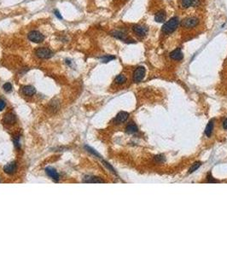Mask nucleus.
<instances>
[{
  "label": "nucleus",
  "instance_id": "nucleus-15",
  "mask_svg": "<svg viewBox=\"0 0 227 256\" xmlns=\"http://www.w3.org/2000/svg\"><path fill=\"white\" fill-rule=\"evenodd\" d=\"M213 126H214V121L213 120H211L208 123V125L206 126V129H205V134L207 135V137H210L212 135Z\"/></svg>",
  "mask_w": 227,
  "mask_h": 256
},
{
  "label": "nucleus",
  "instance_id": "nucleus-10",
  "mask_svg": "<svg viewBox=\"0 0 227 256\" xmlns=\"http://www.w3.org/2000/svg\"><path fill=\"white\" fill-rule=\"evenodd\" d=\"M167 19V13L164 10H161L155 15V21L158 23H162Z\"/></svg>",
  "mask_w": 227,
  "mask_h": 256
},
{
  "label": "nucleus",
  "instance_id": "nucleus-14",
  "mask_svg": "<svg viewBox=\"0 0 227 256\" xmlns=\"http://www.w3.org/2000/svg\"><path fill=\"white\" fill-rule=\"evenodd\" d=\"M129 117V114L127 112H125V111H121L117 115H116V118H115V121L119 123H122L124 121H126Z\"/></svg>",
  "mask_w": 227,
  "mask_h": 256
},
{
  "label": "nucleus",
  "instance_id": "nucleus-16",
  "mask_svg": "<svg viewBox=\"0 0 227 256\" xmlns=\"http://www.w3.org/2000/svg\"><path fill=\"white\" fill-rule=\"evenodd\" d=\"M3 121H4L5 123H7V124H13L16 121V118H15V115H13L12 113H9V114H7L5 115Z\"/></svg>",
  "mask_w": 227,
  "mask_h": 256
},
{
  "label": "nucleus",
  "instance_id": "nucleus-1",
  "mask_svg": "<svg viewBox=\"0 0 227 256\" xmlns=\"http://www.w3.org/2000/svg\"><path fill=\"white\" fill-rule=\"evenodd\" d=\"M179 19L177 16H174L172 18H171L169 21H167V22L162 26L161 30L164 33L167 34H170L172 32H173L174 31L177 29V28L179 27Z\"/></svg>",
  "mask_w": 227,
  "mask_h": 256
},
{
  "label": "nucleus",
  "instance_id": "nucleus-5",
  "mask_svg": "<svg viewBox=\"0 0 227 256\" xmlns=\"http://www.w3.org/2000/svg\"><path fill=\"white\" fill-rule=\"evenodd\" d=\"M28 39L33 43H42L45 40V36L39 31H31L28 34Z\"/></svg>",
  "mask_w": 227,
  "mask_h": 256
},
{
  "label": "nucleus",
  "instance_id": "nucleus-21",
  "mask_svg": "<svg viewBox=\"0 0 227 256\" xmlns=\"http://www.w3.org/2000/svg\"><path fill=\"white\" fill-rule=\"evenodd\" d=\"M201 163L200 161H197L196 163H194V164L191 166V167L190 168V170H189V173H194L195 171H197V169L201 166Z\"/></svg>",
  "mask_w": 227,
  "mask_h": 256
},
{
  "label": "nucleus",
  "instance_id": "nucleus-4",
  "mask_svg": "<svg viewBox=\"0 0 227 256\" xmlns=\"http://www.w3.org/2000/svg\"><path fill=\"white\" fill-rule=\"evenodd\" d=\"M35 54L39 58H41V59H49L53 56V52L49 48H46V47L38 48L35 51Z\"/></svg>",
  "mask_w": 227,
  "mask_h": 256
},
{
  "label": "nucleus",
  "instance_id": "nucleus-6",
  "mask_svg": "<svg viewBox=\"0 0 227 256\" xmlns=\"http://www.w3.org/2000/svg\"><path fill=\"white\" fill-rule=\"evenodd\" d=\"M145 74H146V69L143 66H140L138 68H137L133 73V81L135 83H138V82H141L144 76H145Z\"/></svg>",
  "mask_w": 227,
  "mask_h": 256
},
{
  "label": "nucleus",
  "instance_id": "nucleus-13",
  "mask_svg": "<svg viewBox=\"0 0 227 256\" xmlns=\"http://www.w3.org/2000/svg\"><path fill=\"white\" fill-rule=\"evenodd\" d=\"M22 92H23L24 95L31 97V96H33L36 93V89L32 86H26L22 87Z\"/></svg>",
  "mask_w": 227,
  "mask_h": 256
},
{
  "label": "nucleus",
  "instance_id": "nucleus-2",
  "mask_svg": "<svg viewBox=\"0 0 227 256\" xmlns=\"http://www.w3.org/2000/svg\"><path fill=\"white\" fill-rule=\"evenodd\" d=\"M199 23V19L194 16H190V17H187L184 18L181 21V26L184 28H193L195 27H197Z\"/></svg>",
  "mask_w": 227,
  "mask_h": 256
},
{
  "label": "nucleus",
  "instance_id": "nucleus-11",
  "mask_svg": "<svg viewBox=\"0 0 227 256\" xmlns=\"http://www.w3.org/2000/svg\"><path fill=\"white\" fill-rule=\"evenodd\" d=\"M200 3V0H181L182 7L184 9H188L190 6L196 7Z\"/></svg>",
  "mask_w": 227,
  "mask_h": 256
},
{
  "label": "nucleus",
  "instance_id": "nucleus-8",
  "mask_svg": "<svg viewBox=\"0 0 227 256\" xmlns=\"http://www.w3.org/2000/svg\"><path fill=\"white\" fill-rule=\"evenodd\" d=\"M184 57V54L182 52L181 49L179 47L175 50H173L170 53V58L174 61H181Z\"/></svg>",
  "mask_w": 227,
  "mask_h": 256
},
{
  "label": "nucleus",
  "instance_id": "nucleus-24",
  "mask_svg": "<svg viewBox=\"0 0 227 256\" xmlns=\"http://www.w3.org/2000/svg\"><path fill=\"white\" fill-rule=\"evenodd\" d=\"M54 13H55V15H56V16H57V17L58 19H60V20H61V19H62V16L61 15L60 12H59V11H58L57 10H56L54 11Z\"/></svg>",
  "mask_w": 227,
  "mask_h": 256
},
{
  "label": "nucleus",
  "instance_id": "nucleus-20",
  "mask_svg": "<svg viewBox=\"0 0 227 256\" xmlns=\"http://www.w3.org/2000/svg\"><path fill=\"white\" fill-rule=\"evenodd\" d=\"M116 57H115V56H110V55H107V56H103V57H101L100 59L102 61V62H103V63H107V62H108V61H111L112 60H115Z\"/></svg>",
  "mask_w": 227,
  "mask_h": 256
},
{
  "label": "nucleus",
  "instance_id": "nucleus-25",
  "mask_svg": "<svg viewBox=\"0 0 227 256\" xmlns=\"http://www.w3.org/2000/svg\"><path fill=\"white\" fill-rule=\"evenodd\" d=\"M223 128H224L225 130H227V119L226 120H225V121L223 122Z\"/></svg>",
  "mask_w": 227,
  "mask_h": 256
},
{
  "label": "nucleus",
  "instance_id": "nucleus-3",
  "mask_svg": "<svg viewBox=\"0 0 227 256\" xmlns=\"http://www.w3.org/2000/svg\"><path fill=\"white\" fill-rule=\"evenodd\" d=\"M110 33H111V35H112L113 37H115V39H120V40H122V41H123V42H125V43L131 44V43H135V42H136L135 40L129 39V38L127 37L126 33H125V32H122V31L114 30V31H112Z\"/></svg>",
  "mask_w": 227,
  "mask_h": 256
},
{
  "label": "nucleus",
  "instance_id": "nucleus-18",
  "mask_svg": "<svg viewBox=\"0 0 227 256\" xmlns=\"http://www.w3.org/2000/svg\"><path fill=\"white\" fill-rule=\"evenodd\" d=\"M137 126L135 124H130V125H128L127 126H126V132H127V133H129V134H133V133H135L137 132Z\"/></svg>",
  "mask_w": 227,
  "mask_h": 256
},
{
  "label": "nucleus",
  "instance_id": "nucleus-12",
  "mask_svg": "<svg viewBox=\"0 0 227 256\" xmlns=\"http://www.w3.org/2000/svg\"><path fill=\"white\" fill-rule=\"evenodd\" d=\"M16 170H17V165H16L15 162H10V163L7 164L6 166L3 167L4 173H6L8 174H10V175L15 173Z\"/></svg>",
  "mask_w": 227,
  "mask_h": 256
},
{
  "label": "nucleus",
  "instance_id": "nucleus-22",
  "mask_svg": "<svg viewBox=\"0 0 227 256\" xmlns=\"http://www.w3.org/2000/svg\"><path fill=\"white\" fill-rule=\"evenodd\" d=\"M3 90H5L6 92H10V91H11V90H12V85L10 83H6V84L3 85Z\"/></svg>",
  "mask_w": 227,
  "mask_h": 256
},
{
  "label": "nucleus",
  "instance_id": "nucleus-9",
  "mask_svg": "<svg viewBox=\"0 0 227 256\" xmlns=\"http://www.w3.org/2000/svg\"><path fill=\"white\" fill-rule=\"evenodd\" d=\"M46 174H47L50 179H52L53 180L55 181L59 180V174H58V173L57 172V170H56L55 168L50 167V166L46 167Z\"/></svg>",
  "mask_w": 227,
  "mask_h": 256
},
{
  "label": "nucleus",
  "instance_id": "nucleus-19",
  "mask_svg": "<svg viewBox=\"0 0 227 256\" xmlns=\"http://www.w3.org/2000/svg\"><path fill=\"white\" fill-rule=\"evenodd\" d=\"M126 81V76L123 75H119L116 76V78L115 79V82L116 84H119V85L124 84Z\"/></svg>",
  "mask_w": 227,
  "mask_h": 256
},
{
  "label": "nucleus",
  "instance_id": "nucleus-17",
  "mask_svg": "<svg viewBox=\"0 0 227 256\" xmlns=\"http://www.w3.org/2000/svg\"><path fill=\"white\" fill-rule=\"evenodd\" d=\"M84 182L85 183H104V181L97 177H86Z\"/></svg>",
  "mask_w": 227,
  "mask_h": 256
},
{
  "label": "nucleus",
  "instance_id": "nucleus-7",
  "mask_svg": "<svg viewBox=\"0 0 227 256\" xmlns=\"http://www.w3.org/2000/svg\"><path fill=\"white\" fill-rule=\"evenodd\" d=\"M132 31L136 33L137 35L140 37H144L148 33V28L145 26H141V25H134L132 26Z\"/></svg>",
  "mask_w": 227,
  "mask_h": 256
},
{
  "label": "nucleus",
  "instance_id": "nucleus-23",
  "mask_svg": "<svg viewBox=\"0 0 227 256\" xmlns=\"http://www.w3.org/2000/svg\"><path fill=\"white\" fill-rule=\"evenodd\" d=\"M5 102L3 100V99H0V111H2V110H3L4 109V108H5Z\"/></svg>",
  "mask_w": 227,
  "mask_h": 256
}]
</instances>
